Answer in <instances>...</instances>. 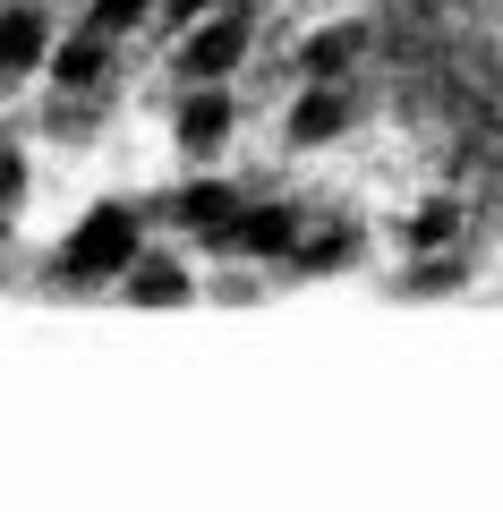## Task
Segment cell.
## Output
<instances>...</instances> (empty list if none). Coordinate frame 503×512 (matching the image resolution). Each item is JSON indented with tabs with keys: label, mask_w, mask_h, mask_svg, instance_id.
Instances as JSON below:
<instances>
[{
	"label": "cell",
	"mask_w": 503,
	"mask_h": 512,
	"mask_svg": "<svg viewBox=\"0 0 503 512\" xmlns=\"http://www.w3.org/2000/svg\"><path fill=\"white\" fill-rule=\"evenodd\" d=\"M188 291H197V282H188V265H171V256H137V265H128V299H137V308H180Z\"/></svg>",
	"instance_id": "obj_7"
},
{
	"label": "cell",
	"mask_w": 503,
	"mask_h": 512,
	"mask_svg": "<svg viewBox=\"0 0 503 512\" xmlns=\"http://www.w3.org/2000/svg\"><path fill=\"white\" fill-rule=\"evenodd\" d=\"M180 214L197 222L205 239H222V231H231V222H239V197H231V188H214V180H197V188H188V197H180Z\"/></svg>",
	"instance_id": "obj_11"
},
{
	"label": "cell",
	"mask_w": 503,
	"mask_h": 512,
	"mask_svg": "<svg viewBox=\"0 0 503 512\" xmlns=\"http://www.w3.org/2000/svg\"><path fill=\"white\" fill-rule=\"evenodd\" d=\"M162 18H180V26L188 18H214V0H162Z\"/></svg>",
	"instance_id": "obj_16"
},
{
	"label": "cell",
	"mask_w": 503,
	"mask_h": 512,
	"mask_svg": "<svg viewBox=\"0 0 503 512\" xmlns=\"http://www.w3.org/2000/svg\"><path fill=\"white\" fill-rule=\"evenodd\" d=\"M26 197V163H18V146H0V214Z\"/></svg>",
	"instance_id": "obj_14"
},
{
	"label": "cell",
	"mask_w": 503,
	"mask_h": 512,
	"mask_svg": "<svg viewBox=\"0 0 503 512\" xmlns=\"http://www.w3.org/2000/svg\"><path fill=\"white\" fill-rule=\"evenodd\" d=\"M350 128V94H333V77H316V86L290 103V137L299 146H324V137H342Z\"/></svg>",
	"instance_id": "obj_5"
},
{
	"label": "cell",
	"mask_w": 503,
	"mask_h": 512,
	"mask_svg": "<svg viewBox=\"0 0 503 512\" xmlns=\"http://www.w3.org/2000/svg\"><path fill=\"white\" fill-rule=\"evenodd\" d=\"M290 256H299L307 274H342L350 256H359V231H350V222H342V231H299V248H290Z\"/></svg>",
	"instance_id": "obj_9"
},
{
	"label": "cell",
	"mask_w": 503,
	"mask_h": 512,
	"mask_svg": "<svg viewBox=\"0 0 503 512\" xmlns=\"http://www.w3.org/2000/svg\"><path fill=\"white\" fill-rule=\"evenodd\" d=\"M154 9H162V0H94V18H86V26H103V35H128V26H145Z\"/></svg>",
	"instance_id": "obj_12"
},
{
	"label": "cell",
	"mask_w": 503,
	"mask_h": 512,
	"mask_svg": "<svg viewBox=\"0 0 503 512\" xmlns=\"http://www.w3.org/2000/svg\"><path fill=\"white\" fill-rule=\"evenodd\" d=\"M452 231H461V214H452V205H427V214L410 222V239H418V248H444Z\"/></svg>",
	"instance_id": "obj_13"
},
{
	"label": "cell",
	"mask_w": 503,
	"mask_h": 512,
	"mask_svg": "<svg viewBox=\"0 0 503 512\" xmlns=\"http://www.w3.org/2000/svg\"><path fill=\"white\" fill-rule=\"evenodd\" d=\"M60 265H69V274H128V265H137V222L120 214V205H94L86 222H77V239L69 248H60Z\"/></svg>",
	"instance_id": "obj_1"
},
{
	"label": "cell",
	"mask_w": 503,
	"mask_h": 512,
	"mask_svg": "<svg viewBox=\"0 0 503 512\" xmlns=\"http://www.w3.org/2000/svg\"><path fill=\"white\" fill-rule=\"evenodd\" d=\"M222 248L231 256H290L299 248V214H290V205H239V222L222 231Z\"/></svg>",
	"instance_id": "obj_3"
},
{
	"label": "cell",
	"mask_w": 503,
	"mask_h": 512,
	"mask_svg": "<svg viewBox=\"0 0 503 512\" xmlns=\"http://www.w3.org/2000/svg\"><path fill=\"white\" fill-rule=\"evenodd\" d=\"M222 137H231V94H222V86H197V94L180 103V146L214 154Z\"/></svg>",
	"instance_id": "obj_6"
},
{
	"label": "cell",
	"mask_w": 503,
	"mask_h": 512,
	"mask_svg": "<svg viewBox=\"0 0 503 512\" xmlns=\"http://www.w3.org/2000/svg\"><path fill=\"white\" fill-rule=\"evenodd\" d=\"M103 69H111V35H103V26H86L77 43H60V52H52V86H94Z\"/></svg>",
	"instance_id": "obj_8"
},
{
	"label": "cell",
	"mask_w": 503,
	"mask_h": 512,
	"mask_svg": "<svg viewBox=\"0 0 503 512\" xmlns=\"http://www.w3.org/2000/svg\"><path fill=\"white\" fill-rule=\"evenodd\" d=\"M239 60H248V18H231V9L197 18V26H188V43H180V77H188V86H222Z\"/></svg>",
	"instance_id": "obj_2"
},
{
	"label": "cell",
	"mask_w": 503,
	"mask_h": 512,
	"mask_svg": "<svg viewBox=\"0 0 503 512\" xmlns=\"http://www.w3.org/2000/svg\"><path fill=\"white\" fill-rule=\"evenodd\" d=\"M359 52H367L359 26H333V35H307V52H299V60H307V77H342Z\"/></svg>",
	"instance_id": "obj_10"
},
{
	"label": "cell",
	"mask_w": 503,
	"mask_h": 512,
	"mask_svg": "<svg viewBox=\"0 0 503 512\" xmlns=\"http://www.w3.org/2000/svg\"><path fill=\"white\" fill-rule=\"evenodd\" d=\"M52 18L43 9H9L0 18V77H26V69H52Z\"/></svg>",
	"instance_id": "obj_4"
},
{
	"label": "cell",
	"mask_w": 503,
	"mask_h": 512,
	"mask_svg": "<svg viewBox=\"0 0 503 512\" xmlns=\"http://www.w3.org/2000/svg\"><path fill=\"white\" fill-rule=\"evenodd\" d=\"M452 282H461V265H444V256H427V265H418V291H452Z\"/></svg>",
	"instance_id": "obj_15"
}]
</instances>
